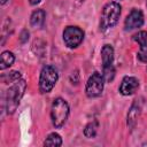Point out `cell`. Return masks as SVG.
Returning <instances> with one entry per match:
<instances>
[{
    "mask_svg": "<svg viewBox=\"0 0 147 147\" xmlns=\"http://www.w3.org/2000/svg\"><path fill=\"white\" fill-rule=\"evenodd\" d=\"M26 88V82L22 78L15 80L9 88L7 90V94H6V110L7 114H13L16 108L20 105V101L22 99V96L24 95Z\"/></svg>",
    "mask_w": 147,
    "mask_h": 147,
    "instance_id": "6da1fadb",
    "label": "cell"
},
{
    "mask_svg": "<svg viewBox=\"0 0 147 147\" xmlns=\"http://www.w3.org/2000/svg\"><path fill=\"white\" fill-rule=\"evenodd\" d=\"M121 16V6L119 3L111 1L108 2L102 11H101V16H100V30L106 31L109 28H113L119 20Z\"/></svg>",
    "mask_w": 147,
    "mask_h": 147,
    "instance_id": "7a4b0ae2",
    "label": "cell"
},
{
    "mask_svg": "<svg viewBox=\"0 0 147 147\" xmlns=\"http://www.w3.org/2000/svg\"><path fill=\"white\" fill-rule=\"evenodd\" d=\"M69 116V105L68 102L62 98H56L51 108V118L52 123L55 127H61L67 122V118Z\"/></svg>",
    "mask_w": 147,
    "mask_h": 147,
    "instance_id": "3957f363",
    "label": "cell"
},
{
    "mask_svg": "<svg viewBox=\"0 0 147 147\" xmlns=\"http://www.w3.org/2000/svg\"><path fill=\"white\" fill-rule=\"evenodd\" d=\"M59 79V74L53 65H45L40 71L39 90L41 93H49Z\"/></svg>",
    "mask_w": 147,
    "mask_h": 147,
    "instance_id": "277c9868",
    "label": "cell"
},
{
    "mask_svg": "<svg viewBox=\"0 0 147 147\" xmlns=\"http://www.w3.org/2000/svg\"><path fill=\"white\" fill-rule=\"evenodd\" d=\"M103 85H105V78L103 75L94 71L87 79L86 86H85V92L88 98H96L99 96L102 91H103Z\"/></svg>",
    "mask_w": 147,
    "mask_h": 147,
    "instance_id": "5b68a950",
    "label": "cell"
},
{
    "mask_svg": "<svg viewBox=\"0 0 147 147\" xmlns=\"http://www.w3.org/2000/svg\"><path fill=\"white\" fill-rule=\"evenodd\" d=\"M84 39V31L78 26H67L63 31V41L69 48H75L80 45Z\"/></svg>",
    "mask_w": 147,
    "mask_h": 147,
    "instance_id": "8992f818",
    "label": "cell"
},
{
    "mask_svg": "<svg viewBox=\"0 0 147 147\" xmlns=\"http://www.w3.org/2000/svg\"><path fill=\"white\" fill-rule=\"evenodd\" d=\"M144 24V14L140 9H132L130 11V14L126 16L124 25H125V30H133V29H138Z\"/></svg>",
    "mask_w": 147,
    "mask_h": 147,
    "instance_id": "52a82bcc",
    "label": "cell"
},
{
    "mask_svg": "<svg viewBox=\"0 0 147 147\" xmlns=\"http://www.w3.org/2000/svg\"><path fill=\"white\" fill-rule=\"evenodd\" d=\"M139 87V80L136 77L126 76L122 79L119 85V93L122 95H131L133 94Z\"/></svg>",
    "mask_w": 147,
    "mask_h": 147,
    "instance_id": "ba28073f",
    "label": "cell"
},
{
    "mask_svg": "<svg viewBox=\"0 0 147 147\" xmlns=\"http://www.w3.org/2000/svg\"><path fill=\"white\" fill-rule=\"evenodd\" d=\"M133 39L140 45V49L138 52V59L141 62H147V32L139 31L133 36Z\"/></svg>",
    "mask_w": 147,
    "mask_h": 147,
    "instance_id": "9c48e42d",
    "label": "cell"
},
{
    "mask_svg": "<svg viewBox=\"0 0 147 147\" xmlns=\"http://www.w3.org/2000/svg\"><path fill=\"white\" fill-rule=\"evenodd\" d=\"M101 60H102V68H108L113 65L114 62V48L110 45H105L101 49Z\"/></svg>",
    "mask_w": 147,
    "mask_h": 147,
    "instance_id": "30bf717a",
    "label": "cell"
},
{
    "mask_svg": "<svg viewBox=\"0 0 147 147\" xmlns=\"http://www.w3.org/2000/svg\"><path fill=\"white\" fill-rule=\"evenodd\" d=\"M45 17H46V13L44 9H37L31 14L30 17V24L32 28H41L45 23Z\"/></svg>",
    "mask_w": 147,
    "mask_h": 147,
    "instance_id": "8fae6325",
    "label": "cell"
},
{
    "mask_svg": "<svg viewBox=\"0 0 147 147\" xmlns=\"http://www.w3.org/2000/svg\"><path fill=\"white\" fill-rule=\"evenodd\" d=\"M15 61V55L9 52V51H5L1 53V56H0V69L1 70H5L6 68H9Z\"/></svg>",
    "mask_w": 147,
    "mask_h": 147,
    "instance_id": "7c38bea8",
    "label": "cell"
},
{
    "mask_svg": "<svg viewBox=\"0 0 147 147\" xmlns=\"http://www.w3.org/2000/svg\"><path fill=\"white\" fill-rule=\"evenodd\" d=\"M139 113H140V106L138 105V102H134L131 107V109L129 110V114H127V125L129 126H133L138 119V116H139Z\"/></svg>",
    "mask_w": 147,
    "mask_h": 147,
    "instance_id": "4fadbf2b",
    "label": "cell"
},
{
    "mask_svg": "<svg viewBox=\"0 0 147 147\" xmlns=\"http://www.w3.org/2000/svg\"><path fill=\"white\" fill-rule=\"evenodd\" d=\"M62 145V138L57 133H51L47 136V138L44 141V146H49V147H59Z\"/></svg>",
    "mask_w": 147,
    "mask_h": 147,
    "instance_id": "5bb4252c",
    "label": "cell"
},
{
    "mask_svg": "<svg viewBox=\"0 0 147 147\" xmlns=\"http://www.w3.org/2000/svg\"><path fill=\"white\" fill-rule=\"evenodd\" d=\"M98 131V122L96 121H92L90 122L85 129H84V136L86 138H94Z\"/></svg>",
    "mask_w": 147,
    "mask_h": 147,
    "instance_id": "9a60e30c",
    "label": "cell"
},
{
    "mask_svg": "<svg viewBox=\"0 0 147 147\" xmlns=\"http://www.w3.org/2000/svg\"><path fill=\"white\" fill-rule=\"evenodd\" d=\"M21 78V74L18 71H10L8 75H2L1 79L3 83H14L15 80Z\"/></svg>",
    "mask_w": 147,
    "mask_h": 147,
    "instance_id": "2e32d148",
    "label": "cell"
},
{
    "mask_svg": "<svg viewBox=\"0 0 147 147\" xmlns=\"http://www.w3.org/2000/svg\"><path fill=\"white\" fill-rule=\"evenodd\" d=\"M28 39H29V31L28 30H23L21 32V34H20V41L22 44H24V42L28 41Z\"/></svg>",
    "mask_w": 147,
    "mask_h": 147,
    "instance_id": "e0dca14e",
    "label": "cell"
},
{
    "mask_svg": "<svg viewBox=\"0 0 147 147\" xmlns=\"http://www.w3.org/2000/svg\"><path fill=\"white\" fill-rule=\"evenodd\" d=\"M70 80L72 82V84H78V82H79V75H78V71H75V72L70 76Z\"/></svg>",
    "mask_w": 147,
    "mask_h": 147,
    "instance_id": "ac0fdd59",
    "label": "cell"
},
{
    "mask_svg": "<svg viewBox=\"0 0 147 147\" xmlns=\"http://www.w3.org/2000/svg\"><path fill=\"white\" fill-rule=\"evenodd\" d=\"M29 1H30L31 5H37V3H39L41 0H29Z\"/></svg>",
    "mask_w": 147,
    "mask_h": 147,
    "instance_id": "d6986e66",
    "label": "cell"
},
{
    "mask_svg": "<svg viewBox=\"0 0 147 147\" xmlns=\"http://www.w3.org/2000/svg\"><path fill=\"white\" fill-rule=\"evenodd\" d=\"M7 2V0H1V5H5Z\"/></svg>",
    "mask_w": 147,
    "mask_h": 147,
    "instance_id": "ffe728a7",
    "label": "cell"
},
{
    "mask_svg": "<svg viewBox=\"0 0 147 147\" xmlns=\"http://www.w3.org/2000/svg\"><path fill=\"white\" fill-rule=\"evenodd\" d=\"M77 1H78V2H83L84 0H77Z\"/></svg>",
    "mask_w": 147,
    "mask_h": 147,
    "instance_id": "44dd1931",
    "label": "cell"
}]
</instances>
